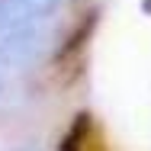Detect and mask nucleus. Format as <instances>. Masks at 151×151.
<instances>
[{
  "mask_svg": "<svg viewBox=\"0 0 151 151\" xmlns=\"http://www.w3.org/2000/svg\"><path fill=\"white\" fill-rule=\"evenodd\" d=\"M61 0H0V32L48 23Z\"/></svg>",
  "mask_w": 151,
  "mask_h": 151,
  "instance_id": "2",
  "label": "nucleus"
},
{
  "mask_svg": "<svg viewBox=\"0 0 151 151\" xmlns=\"http://www.w3.org/2000/svg\"><path fill=\"white\" fill-rule=\"evenodd\" d=\"M84 129H87V116H77L74 129L68 132V138L61 142V148H58V151H81V142H84Z\"/></svg>",
  "mask_w": 151,
  "mask_h": 151,
  "instance_id": "3",
  "label": "nucleus"
},
{
  "mask_svg": "<svg viewBox=\"0 0 151 151\" xmlns=\"http://www.w3.org/2000/svg\"><path fill=\"white\" fill-rule=\"evenodd\" d=\"M45 39H48L45 23L0 32V68H19V64H29V61L39 58V52L45 48Z\"/></svg>",
  "mask_w": 151,
  "mask_h": 151,
  "instance_id": "1",
  "label": "nucleus"
}]
</instances>
